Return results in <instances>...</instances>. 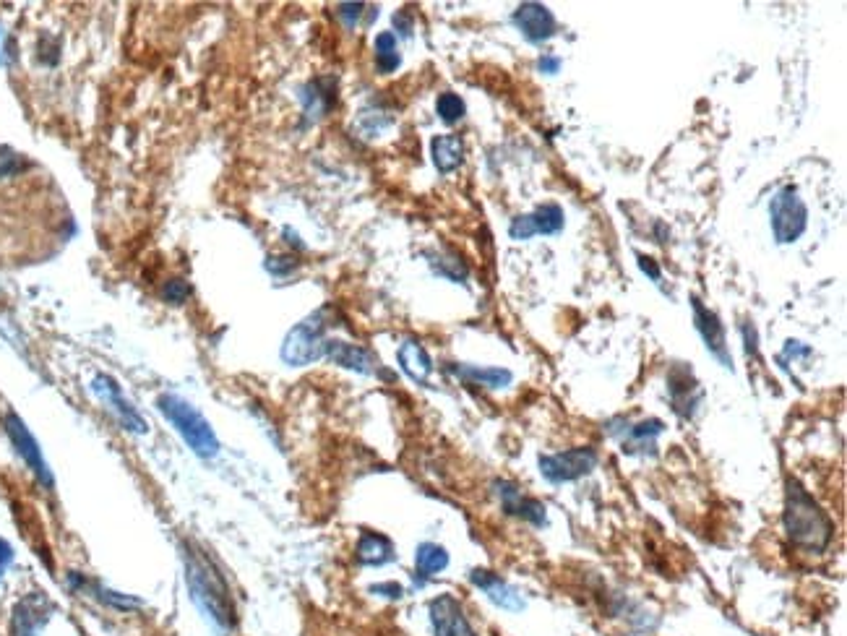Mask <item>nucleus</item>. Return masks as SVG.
<instances>
[{
	"label": "nucleus",
	"mask_w": 847,
	"mask_h": 636,
	"mask_svg": "<svg viewBox=\"0 0 847 636\" xmlns=\"http://www.w3.org/2000/svg\"><path fill=\"white\" fill-rule=\"evenodd\" d=\"M157 407L162 410L170 423L175 425V431L193 449V454L201 459H212L219 451V441L209 420L201 415L193 405H188L186 399H180L178 394H162L157 399Z\"/></svg>",
	"instance_id": "7ed1b4c3"
},
{
	"label": "nucleus",
	"mask_w": 847,
	"mask_h": 636,
	"mask_svg": "<svg viewBox=\"0 0 847 636\" xmlns=\"http://www.w3.org/2000/svg\"><path fill=\"white\" fill-rule=\"evenodd\" d=\"M397 358H399V365H402V371L407 373L415 384L420 386L428 384V378H431L433 373V360L420 342H415V339L402 342Z\"/></svg>",
	"instance_id": "aec40b11"
},
{
	"label": "nucleus",
	"mask_w": 847,
	"mask_h": 636,
	"mask_svg": "<svg viewBox=\"0 0 847 636\" xmlns=\"http://www.w3.org/2000/svg\"><path fill=\"white\" fill-rule=\"evenodd\" d=\"M191 295H193V287L188 285L186 279H170V282H165V287H162V298H165L170 305L186 303Z\"/></svg>",
	"instance_id": "c756f323"
},
{
	"label": "nucleus",
	"mask_w": 847,
	"mask_h": 636,
	"mask_svg": "<svg viewBox=\"0 0 847 636\" xmlns=\"http://www.w3.org/2000/svg\"><path fill=\"white\" fill-rule=\"evenodd\" d=\"M394 27H397L399 34L410 37V34H412V19L407 14H397V16H394Z\"/></svg>",
	"instance_id": "58836bf2"
},
{
	"label": "nucleus",
	"mask_w": 847,
	"mask_h": 636,
	"mask_svg": "<svg viewBox=\"0 0 847 636\" xmlns=\"http://www.w3.org/2000/svg\"><path fill=\"white\" fill-rule=\"evenodd\" d=\"M537 68L543 73H558L561 71V58L558 55H543V58L537 60Z\"/></svg>",
	"instance_id": "e433bc0d"
},
{
	"label": "nucleus",
	"mask_w": 847,
	"mask_h": 636,
	"mask_svg": "<svg viewBox=\"0 0 847 636\" xmlns=\"http://www.w3.org/2000/svg\"><path fill=\"white\" fill-rule=\"evenodd\" d=\"M183 566H186V582L196 608L222 631L235 629L238 610H235V600H232V592L217 561L201 545L186 543L183 545Z\"/></svg>",
	"instance_id": "f257e3e1"
},
{
	"label": "nucleus",
	"mask_w": 847,
	"mask_h": 636,
	"mask_svg": "<svg viewBox=\"0 0 847 636\" xmlns=\"http://www.w3.org/2000/svg\"><path fill=\"white\" fill-rule=\"evenodd\" d=\"M391 126V118L386 113H363L358 118V128L368 136V139H373V136H378V133L384 131V128Z\"/></svg>",
	"instance_id": "7c9ffc66"
},
{
	"label": "nucleus",
	"mask_w": 847,
	"mask_h": 636,
	"mask_svg": "<svg viewBox=\"0 0 847 636\" xmlns=\"http://www.w3.org/2000/svg\"><path fill=\"white\" fill-rule=\"evenodd\" d=\"M665 431V423L657 418L642 420V423L629 425L623 431V454H655V438Z\"/></svg>",
	"instance_id": "412c9836"
},
{
	"label": "nucleus",
	"mask_w": 847,
	"mask_h": 636,
	"mask_svg": "<svg viewBox=\"0 0 847 636\" xmlns=\"http://www.w3.org/2000/svg\"><path fill=\"white\" fill-rule=\"evenodd\" d=\"M668 394L670 405L678 418L691 420L694 418L696 407L702 402V389L696 381L694 371L686 363H675L668 373Z\"/></svg>",
	"instance_id": "9b49d317"
},
{
	"label": "nucleus",
	"mask_w": 847,
	"mask_h": 636,
	"mask_svg": "<svg viewBox=\"0 0 847 636\" xmlns=\"http://www.w3.org/2000/svg\"><path fill=\"white\" fill-rule=\"evenodd\" d=\"M0 40H3V34H0ZM0 53H3V50H0ZM0 63H3V55H0Z\"/></svg>",
	"instance_id": "ea45409f"
},
{
	"label": "nucleus",
	"mask_w": 847,
	"mask_h": 636,
	"mask_svg": "<svg viewBox=\"0 0 847 636\" xmlns=\"http://www.w3.org/2000/svg\"><path fill=\"white\" fill-rule=\"evenodd\" d=\"M47 621V603L42 595L24 597L14 610V636H37Z\"/></svg>",
	"instance_id": "6ab92c4d"
},
{
	"label": "nucleus",
	"mask_w": 847,
	"mask_h": 636,
	"mask_svg": "<svg viewBox=\"0 0 847 636\" xmlns=\"http://www.w3.org/2000/svg\"><path fill=\"white\" fill-rule=\"evenodd\" d=\"M691 308H694V326L699 337L704 339V347L712 352V358L720 360L722 368L733 371V355H730L725 324L720 321V316L715 311H709L699 298H691Z\"/></svg>",
	"instance_id": "1a4fd4ad"
},
{
	"label": "nucleus",
	"mask_w": 847,
	"mask_h": 636,
	"mask_svg": "<svg viewBox=\"0 0 847 636\" xmlns=\"http://www.w3.org/2000/svg\"><path fill=\"white\" fill-rule=\"evenodd\" d=\"M446 371L451 376L462 378L467 384H480L485 389H506V386L514 381V373L509 368H480V365H467V363H449Z\"/></svg>",
	"instance_id": "a211bd4d"
},
{
	"label": "nucleus",
	"mask_w": 847,
	"mask_h": 636,
	"mask_svg": "<svg viewBox=\"0 0 847 636\" xmlns=\"http://www.w3.org/2000/svg\"><path fill=\"white\" fill-rule=\"evenodd\" d=\"M449 566V550L438 543H420L415 550V579L420 577V584L425 579L436 577Z\"/></svg>",
	"instance_id": "393cba45"
},
{
	"label": "nucleus",
	"mask_w": 847,
	"mask_h": 636,
	"mask_svg": "<svg viewBox=\"0 0 847 636\" xmlns=\"http://www.w3.org/2000/svg\"><path fill=\"white\" fill-rule=\"evenodd\" d=\"M428 613H431V626L436 636H477L462 603L449 592L433 597Z\"/></svg>",
	"instance_id": "f8f14e48"
},
{
	"label": "nucleus",
	"mask_w": 847,
	"mask_h": 636,
	"mask_svg": "<svg viewBox=\"0 0 847 636\" xmlns=\"http://www.w3.org/2000/svg\"><path fill=\"white\" fill-rule=\"evenodd\" d=\"M511 21L517 24L522 37L532 45H543V42L556 37V16L550 14V8L543 3H522L514 11Z\"/></svg>",
	"instance_id": "4468645a"
},
{
	"label": "nucleus",
	"mask_w": 847,
	"mask_h": 636,
	"mask_svg": "<svg viewBox=\"0 0 847 636\" xmlns=\"http://www.w3.org/2000/svg\"><path fill=\"white\" fill-rule=\"evenodd\" d=\"M431 157L438 173H454L464 162V141L457 133H441L431 141Z\"/></svg>",
	"instance_id": "4be33fe9"
},
{
	"label": "nucleus",
	"mask_w": 847,
	"mask_h": 636,
	"mask_svg": "<svg viewBox=\"0 0 847 636\" xmlns=\"http://www.w3.org/2000/svg\"><path fill=\"white\" fill-rule=\"evenodd\" d=\"M355 556H358V561L363 566H384L389 564V561H394L397 553H394V543H391L389 537L381 535V532L368 530L360 535Z\"/></svg>",
	"instance_id": "5701e85b"
},
{
	"label": "nucleus",
	"mask_w": 847,
	"mask_h": 636,
	"mask_svg": "<svg viewBox=\"0 0 847 636\" xmlns=\"http://www.w3.org/2000/svg\"><path fill=\"white\" fill-rule=\"evenodd\" d=\"M741 334H743V342H746L748 355H756V350H759V347H756V329H754V326L748 324V321H743Z\"/></svg>",
	"instance_id": "c9c22d12"
},
{
	"label": "nucleus",
	"mask_w": 847,
	"mask_h": 636,
	"mask_svg": "<svg viewBox=\"0 0 847 636\" xmlns=\"http://www.w3.org/2000/svg\"><path fill=\"white\" fill-rule=\"evenodd\" d=\"M92 391L97 394V397L105 402L110 410L115 412V418H118V423L126 428V431L131 433H146L149 431V425H146V420L141 418L139 410L128 402V397L123 394V389H120V384L115 381L113 376H107V373H100V376L92 381Z\"/></svg>",
	"instance_id": "6e6552de"
},
{
	"label": "nucleus",
	"mask_w": 847,
	"mask_h": 636,
	"mask_svg": "<svg viewBox=\"0 0 847 636\" xmlns=\"http://www.w3.org/2000/svg\"><path fill=\"white\" fill-rule=\"evenodd\" d=\"M303 113L308 120L324 118L331 107L337 105V79H313L303 87Z\"/></svg>",
	"instance_id": "f3484780"
},
{
	"label": "nucleus",
	"mask_w": 847,
	"mask_h": 636,
	"mask_svg": "<svg viewBox=\"0 0 847 636\" xmlns=\"http://www.w3.org/2000/svg\"><path fill=\"white\" fill-rule=\"evenodd\" d=\"M493 488H496V496L501 498L503 511H506L509 517L524 519V522L535 524V527H545V524H548V509H545L543 501L530 498L519 485L509 483V480H496Z\"/></svg>",
	"instance_id": "ddd939ff"
},
{
	"label": "nucleus",
	"mask_w": 847,
	"mask_h": 636,
	"mask_svg": "<svg viewBox=\"0 0 847 636\" xmlns=\"http://www.w3.org/2000/svg\"><path fill=\"white\" fill-rule=\"evenodd\" d=\"M769 225L777 243H795L808 227V206L801 191L795 186H785L769 201Z\"/></svg>",
	"instance_id": "39448f33"
},
{
	"label": "nucleus",
	"mask_w": 847,
	"mask_h": 636,
	"mask_svg": "<svg viewBox=\"0 0 847 636\" xmlns=\"http://www.w3.org/2000/svg\"><path fill=\"white\" fill-rule=\"evenodd\" d=\"M363 11H365V3H342V6H339V19L345 21L347 27H355V24H358V19L360 16H363Z\"/></svg>",
	"instance_id": "473e14b6"
},
{
	"label": "nucleus",
	"mask_w": 847,
	"mask_h": 636,
	"mask_svg": "<svg viewBox=\"0 0 847 636\" xmlns=\"http://www.w3.org/2000/svg\"><path fill=\"white\" fill-rule=\"evenodd\" d=\"M470 582L475 584L477 590H483L488 595V600L493 605L503 610H511V613H519L524 610V597L519 595V590H514L506 579H501L498 574L488 569H472L470 571Z\"/></svg>",
	"instance_id": "dca6fc26"
},
{
	"label": "nucleus",
	"mask_w": 847,
	"mask_h": 636,
	"mask_svg": "<svg viewBox=\"0 0 847 636\" xmlns=\"http://www.w3.org/2000/svg\"><path fill=\"white\" fill-rule=\"evenodd\" d=\"M27 167H29L27 157H21V154L14 152L11 146H0V180L21 175Z\"/></svg>",
	"instance_id": "c85d7f7f"
},
{
	"label": "nucleus",
	"mask_w": 847,
	"mask_h": 636,
	"mask_svg": "<svg viewBox=\"0 0 847 636\" xmlns=\"http://www.w3.org/2000/svg\"><path fill=\"white\" fill-rule=\"evenodd\" d=\"M324 358H329L331 363L339 365V368L363 373V376H373V373H378V360L373 358L371 350H365V347L360 345H352V342H342V339H326Z\"/></svg>",
	"instance_id": "2eb2a0df"
},
{
	"label": "nucleus",
	"mask_w": 847,
	"mask_h": 636,
	"mask_svg": "<svg viewBox=\"0 0 847 636\" xmlns=\"http://www.w3.org/2000/svg\"><path fill=\"white\" fill-rule=\"evenodd\" d=\"M431 264L441 277H449L454 282H464L467 279V264L457 256H431Z\"/></svg>",
	"instance_id": "cd10ccee"
},
{
	"label": "nucleus",
	"mask_w": 847,
	"mask_h": 636,
	"mask_svg": "<svg viewBox=\"0 0 847 636\" xmlns=\"http://www.w3.org/2000/svg\"><path fill=\"white\" fill-rule=\"evenodd\" d=\"M373 53H376V66L381 73H394L402 66V55H399V45L394 32H381L373 42Z\"/></svg>",
	"instance_id": "a878e982"
},
{
	"label": "nucleus",
	"mask_w": 847,
	"mask_h": 636,
	"mask_svg": "<svg viewBox=\"0 0 847 636\" xmlns=\"http://www.w3.org/2000/svg\"><path fill=\"white\" fill-rule=\"evenodd\" d=\"M595 464L597 451L592 446H574V449L561 451V454H548V457L537 459L540 475L553 485L574 483V480L595 470Z\"/></svg>",
	"instance_id": "423d86ee"
},
{
	"label": "nucleus",
	"mask_w": 847,
	"mask_h": 636,
	"mask_svg": "<svg viewBox=\"0 0 847 636\" xmlns=\"http://www.w3.org/2000/svg\"><path fill=\"white\" fill-rule=\"evenodd\" d=\"M436 113H438V118L444 120V123L454 126V123H459V120L467 115V105H464V100L459 97V94L444 92V94H438Z\"/></svg>",
	"instance_id": "bb28decb"
},
{
	"label": "nucleus",
	"mask_w": 847,
	"mask_h": 636,
	"mask_svg": "<svg viewBox=\"0 0 847 636\" xmlns=\"http://www.w3.org/2000/svg\"><path fill=\"white\" fill-rule=\"evenodd\" d=\"M331 308H318L311 316L303 318L300 324H295L287 332L285 342H282V360L292 368H303V365H311L316 360L324 358V345H326V329H329V318Z\"/></svg>",
	"instance_id": "20e7f679"
},
{
	"label": "nucleus",
	"mask_w": 847,
	"mask_h": 636,
	"mask_svg": "<svg viewBox=\"0 0 847 636\" xmlns=\"http://www.w3.org/2000/svg\"><path fill=\"white\" fill-rule=\"evenodd\" d=\"M3 425H6V433L8 438H11V444H14V449L19 451V457L27 462L29 470L34 472V477H37L45 488H53L55 485L53 472H50V467H47L45 454H42L40 444H37V438L32 436V431L24 425V420H21L19 415H14V412H8Z\"/></svg>",
	"instance_id": "0eeeda50"
},
{
	"label": "nucleus",
	"mask_w": 847,
	"mask_h": 636,
	"mask_svg": "<svg viewBox=\"0 0 847 636\" xmlns=\"http://www.w3.org/2000/svg\"><path fill=\"white\" fill-rule=\"evenodd\" d=\"M636 261H639V269H642V272L647 274L652 282H657V285H660L662 274H660V266L655 264V259H649V256H644V253H636Z\"/></svg>",
	"instance_id": "f704fd0d"
},
{
	"label": "nucleus",
	"mask_w": 847,
	"mask_h": 636,
	"mask_svg": "<svg viewBox=\"0 0 847 636\" xmlns=\"http://www.w3.org/2000/svg\"><path fill=\"white\" fill-rule=\"evenodd\" d=\"M782 527L795 548L806 553H821L827 550L834 537V522L827 511L821 509L811 493L798 480L788 477L785 483V511H782Z\"/></svg>",
	"instance_id": "f03ea898"
},
{
	"label": "nucleus",
	"mask_w": 847,
	"mask_h": 636,
	"mask_svg": "<svg viewBox=\"0 0 847 636\" xmlns=\"http://www.w3.org/2000/svg\"><path fill=\"white\" fill-rule=\"evenodd\" d=\"M371 592H373V595L389 597V600H399V597L404 595V587L397 582H384V584H373Z\"/></svg>",
	"instance_id": "72a5a7b5"
},
{
	"label": "nucleus",
	"mask_w": 847,
	"mask_h": 636,
	"mask_svg": "<svg viewBox=\"0 0 847 636\" xmlns=\"http://www.w3.org/2000/svg\"><path fill=\"white\" fill-rule=\"evenodd\" d=\"M68 582H71V587H76V590L89 592L94 600H100V603L107 605V608L123 610V613H128V610H139L141 605H144L139 597L123 595V592H115V590H107V587H102V584L89 582V579L79 577V574H71V577H68Z\"/></svg>",
	"instance_id": "b1692460"
},
{
	"label": "nucleus",
	"mask_w": 847,
	"mask_h": 636,
	"mask_svg": "<svg viewBox=\"0 0 847 636\" xmlns=\"http://www.w3.org/2000/svg\"><path fill=\"white\" fill-rule=\"evenodd\" d=\"M11 561H14V548H11V545H8L6 540L0 537V574L8 569V564H11Z\"/></svg>",
	"instance_id": "4c0bfd02"
},
{
	"label": "nucleus",
	"mask_w": 847,
	"mask_h": 636,
	"mask_svg": "<svg viewBox=\"0 0 847 636\" xmlns=\"http://www.w3.org/2000/svg\"><path fill=\"white\" fill-rule=\"evenodd\" d=\"M298 269V261L295 256H269L266 259V272L274 274V277H287Z\"/></svg>",
	"instance_id": "2f4dec72"
},
{
	"label": "nucleus",
	"mask_w": 847,
	"mask_h": 636,
	"mask_svg": "<svg viewBox=\"0 0 847 636\" xmlns=\"http://www.w3.org/2000/svg\"><path fill=\"white\" fill-rule=\"evenodd\" d=\"M566 227V214L558 204L537 206L535 212L519 214L511 219L509 238L511 240H530L535 235H558Z\"/></svg>",
	"instance_id": "9d476101"
}]
</instances>
